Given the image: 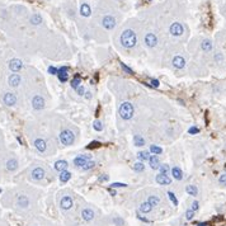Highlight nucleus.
Instances as JSON below:
<instances>
[{"label": "nucleus", "instance_id": "nucleus-1", "mask_svg": "<svg viewBox=\"0 0 226 226\" xmlns=\"http://www.w3.org/2000/svg\"><path fill=\"white\" fill-rule=\"evenodd\" d=\"M121 43L126 48H132L137 43V37L136 33L132 29H126L121 34Z\"/></svg>", "mask_w": 226, "mask_h": 226}, {"label": "nucleus", "instance_id": "nucleus-2", "mask_svg": "<svg viewBox=\"0 0 226 226\" xmlns=\"http://www.w3.org/2000/svg\"><path fill=\"white\" fill-rule=\"evenodd\" d=\"M134 112H135L134 106H132V103H130V102H123L120 106V109H118L120 116L123 120H131L134 117Z\"/></svg>", "mask_w": 226, "mask_h": 226}, {"label": "nucleus", "instance_id": "nucleus-3", "mask_svg": "<svg viewBox=\"0 0 226 226\" xmlns=\"http://www.w3.org/2000/svg\"><path fill=\"white\" fill-rule=\"evenodd\" d=\"M75 137H74V134L71 132L70 130H64L61 131V134H60V141L62 145L65 146H70L72 142H74Z\"/></svg>", "mask_w": 226, "mask_h": 226}, {"label": "nucleus", "instance_id": "nucleus-4", "mask_svg": "<svg viewBox=\"0 0 226 226\" xmlns=\"http://www.w3.org/2000/svg\"><path fill=\"white\" fill-rule=\"evenodd\" d=\"M29 204H31V201H29L28 196H26V194H19L15 199V206L18 207V209L26 210V209L29 207Z\"/></svg>", "mask_w": 226, "mask_h": 226}, {"label": "nucleus", "instance_id": "nucleus-5", "mask_svg": "<svg viewBox=\"0 0 226 226\" xmlns=\"http://www.w3.org/2000/svg\"><path fill=\"white\" fill-rule=\"evenodd\" d=\"M17 101H18L17 96H15L14 93H12V91H7V93L3 94V103H4L5 106H8V107L15 106V104H17Z\"/></svg>", "mask_w": 226, "mask_h": 226}, {"label": "nucleus", "instance_id": "nucleus-6", "mask_svg": "<svg viewBox=\"0 0 226 226\" xmlns=\"http://www.w3.org/2000/svg\"><path fill=\"white\" fill-rule=\"evenodd\" d=\"M32 107H33V109H36V111L43 109V107H45V99H43V97H42V96H38V94H36V96L32 98Z\"/></svg>", "mask_w": 226, "mask_h": 226}, {"label": "nucleus", "instance_id": "nucleus-7", "mask_svg": "<svg viewBox=\"0 0 226 226\" xmlns=\"http://www.w3.org/2000/svg\"><path fill=\"white\" fill-rule=\"evenodd\" d=\"M8 84H9L10 88H18V86L22 84V78H21V75L18 74V72L12 74L8 78Z\"/></svg>", "mask_w": 226, "mask_h": 226}, {"label": "nucleus", "instance_id": "nucleus-8", "mask_svg": "<svg viewBox=\"0 0 226 226\" xmlns=\"http://www.w3.org/2000/svg\"><path fill=\"white\" fill-rule=\"evenodd\" d=\"M45 174H46V172H45V169L43 168H41V166H37V168H34L33 170L31 172V178L33 179V180H42L43 178H45Z\"/></svg>", "mask_w": 226, "mask_h": 226}, {"label": "nucleus", "instance_id": "nucleus-9", "mask_svg": "<svg viewBox=\"0 0 226 226\" xmlns=\"http://www.w3.org/2000/svg\"><path fill=\"white\" fill-rule=\"evenodd\" d=\"M9 66V70L12 72H19L22 69H23V62L19 60V59H12L8 64Z\"/></svg>", "mask_w": 226, "mask_h": 226}, {"label": "nucleus", "instance_id": "nucleus-10", "mask_svg": "<svg viewBox=\"0 0 226 226\" xmlns=\"http://www.w3.org/2000/svg\"><path fill=\"white\" fill-rule=\"evenodd\" d=\"M169 32H170V34L172 36H175V37H179V36H182L183 34V32H184V28H183V26L180 24V23H173L172 26H170V28H169Z\"/></svg>", "mask_w": 226, "mask_h": 226}, {"label": "nucleus", "instance_id": "nucleus-11", "mask_svg": "<svg viewBox=\"0 0 226 226\" xmlns=\"http://www.w3.org/2000/svg\"><path fill=\"white\" fill-rule=\"evenodd\" d=\"M102 24H103V27H104L106 29L111 31V29H113V28L116 27V19H115L113 17H111V15H107V17L103 18Z\"/></svg>", "mask_w": 226, "mask_h": 226}, {"label": "nucleus", "instance_id": "nucleus-12", "mask_svg": "<svg viewBox=\"0 0 226 226\" xmlns=\"http://www.w3.org/2000/svg\"><path fill=\"white\" fill-rule=\"evenodd\" d=\"M18 166H19V163H18V160L15 158H9L7 160V163H5V169L8 172H10V173L15 172L18 169Z\"/></svg>", "mask_w": 226, "mask_h": 226}, {"label": "nucleus", "instance_id": "nucleus-13", "mask_svg": "<svg viewBox=\"0 0 226 226\" xmlns=\"http://www.w3.org/2000/svg\"><path fill=\"white\" fill-rule=\"evenodd\" d=\"M145 43H146V46L150 47V48L155 47V46L158 45V37H156L154 33H147V34L145 36Z\"/></svg>", "mask_w": 226, "mask_h": 226}, {"label": "nucleus", "instance_id": "nucleus-14", "mask_svg": "<svg viewBox=\"0 0 226 226\" xmlns=\"http://www.w3.org/2000/svg\"><path fill=\"white\" fill-rule=\"evenodd\" d=\"M33 145H34V147H36L37 151H40V153H45L46 150H47V142H46L43 139H41V137L36 139V140L33 141Z\"/></svg>", "mask_w": 226, "mask_h": 226}, {"label": "nucleus", "instance_id": "nucleus-15", "mask_svg": "<svg viewBox=\"0 0 226 226\" xmlns=\"http://www.w3.org/2000/svg\"><path fill=\"white\" fill-rule=\"evenodd\" d=\"M67 71H69V67H67V66H61V67L59 69L57 78H59V80H60L61 83H66V81L69 80V74H67Z\"/></svg>", "mask_w": 226, "mask_h": 226}, {"label": "nucleus", "instance_id": "nucleus-16", "mask_svg": "<svg viewBox=\"0 0 226 226\" xmlns=\"http://www.w3.org/2000/svg\"><path fill=\"white\" fill-rule=\"evenodd\" d=\"M89 160H90V156H89V155H79V156H76V158L74 159V164L81 169Z\"/></svg>", "mask_w": 226, "mask_h": 226}, {"label": "nucleus", "instance_id": "nucleus-17", "mask_svg": "<svg viewBox=\"0 0 226 226\" xmlns=\"http://www.w3.org/2000/svg\"><path fill=\"white\" fill-rule=\"evenodd\" d=\"M72 198L70 197V196H65V197H62L61 198V201H60V206H61V209L62 210H70L71 207H72Z\"/></svg>", "mask_w": 226, "mask_h": 226}, {"label": "nucleus", "instance_id": "nucleus-18", "mask_svg": "<svg viewBox=\"0 0 226 226\" xmlns=\"http://www.w3.org/2000/svg\"><path fill=\"white\" fill-rule=\"evenodd\" d=\"M156 182L160 184V185H169L172 183V179L169 178L168 175H165V174H158L156 175Z\"/></svg>", "mask_w": 226, "mask_h": 226}, {"label": "nucleus", "instance_id": "nucleus-19", "mask_svg": "<svg viewBox=\"0 0 226 226\" xmlns=\"http://www.w3.org/2000/svg\"><path fill=\"white\" fill-rule=\"evenodd\" d=\"M173 66L175 69H183L185 66V60L182 57V56H175L173 59Z\"/></svg>", "mask_w": 226, "mask_h": 226}, {"label": "nucleus", "instance_id": "nucleus-20", "mask_svg": "<svg viewBox=\"0 0 226 226\" xmlns=\"http://www.w3.org/2000/svg\"><path fill=\"white\" fill-rule=\"evenodd\" d=\"M81 217H83V220H85V221H91V220L94 219V211L90 210V209H84V210L81 211Z\"/></svg>", "mask_w": 226, "mask_h": 226}, {"label": "nucleus", "instance_id": "nucleus-21", "mask_svg": "<svg viewBox=\"0 0 226 226\" xmlns=\"http://www.w3.org/2000/svg\"><path fill=\"white\" fill-rule=\"evenodd\" d=\"M69 166V164H67V161L66 160H57L55 163V169L57 172H64V170H66V168Z\"/></svg>", "mask_w": 226, "mask_h": 226}, {"label": "nucleus", "instance_id": "nucleus-22", "mask_svg": "<svg viewBox=\"0 0 226 226\" xmlns=\"http://www.w3.org/2000/svg\"><path fill=\"white\" fill-rule=\"evenodd\" d=\"M149 164H150V168H151V169H159V166H160L159 158H158L156 155H150V158H149Z\"/></svg>", "mask_w": 226, "mask_h": 226}, {"label": "nucleus", "instance_id": "nucleus-23", "mask_svg": "<svg viewBox=\"0 0 226 226\" xmlns=\"http://www.w3.org/2000/svg\"><path fill=\"white\" fill-rule=\"evenodd\" d=\"M172 175L174 177V179L182 180V179H183V172H182V169L178 168V166H174V168L172 169Z\"/></svg>", "mask_w": 226, "mask_h": 226}, {"label": "nucleus", "instance_id": "nucleus-24", "mask_svg": "<svg viewBox=\"0 0 226 226\" xmlns=\"http://www.w3.org/2000/svg\"><path fill=\"white\" fill-rule=\"evenodd\" d=\"M151 210H153V206L150 204L147 201H146V202H142V203L140 204V211H141L142 214H149Z\"/></svg>", "mask_w": 226, "mask_h": 226}, {"label": "nucleus", "instance_id": "nucleus-25", "mask_svg": "<svg viewBox=\"0 0 226 226\" xmlns=\"http://www.w3.org/2000/svg\"><path fill=\"white\" fill-rule=\"evenodd\" d=\"M29 22H31L33 26H40V24L42 23V17H41L40 14H33V15L31 17Z\"/></svg>", "mask_w": 226, "mask_h": 226}, {"label": "nucleus", "instance_id": "nucleus-26", "mask_svg": "<svg viewBox=\"0 0 226 226\" xmlns=\"http://www.w3.org/2000/svg\"><path fill=\"white\" fill-rule=\"evenodd\" d=\"M201 47H202L203 51L210 52V51L212 50V42H211L210 40H203L202 43H201Z\"/></svg>", "mask_w": 226, "mask_h": 226}, {"label": "nucleus", "instance_id": "nucleus-27", "mask_svg": "<svg viewBox=\"0 0 226 226\" xmlns=\"http://www.w3.org/2000/svg\"><path fill=\"white\" fill-rule=\"evenodd\" d=\"M185 192L189 194V196H197V193H198V189H197V187L196 185H192V184H189V185H187L185 187Z\"/></svg>", "mask_w": 226, "mask_h": 226}, {"label": "nucleus", "instance_id": "nucleus-28", "mask_svg": "<svg viewBox=\"0 0 226 226\" xmlns=\"http://www.w3.org/2000/svg\"><path fill=\"white\" fill-rule=\"evenodd\" d=\"M80 14H81L83 17H89V15L91 14L90 7H89L88 4H83V5L80 7Z\"/></svg>", "mask_w": 226, "mask_h": 226}, {"label": "nucleus", "instance_id": "nucleus-29", "mask_svg": "<svg viewBox=\"0 0 226 226\" xmlns=\"http://www.w3.org/2000/svg\"><path fill=\"white\" fill-rule=\"evenodd\" d=\"M81 85V79H80V75H76L72 80H71V88L76 90L79 86Z\"/></svg>", "mask_w": 226, "mask_h": 226}, {"label": "nucleus", "instance_id": "nucleus-30", "mask_svg": "<svg viewBox=\"0 0 226 226\" xmlns=\"http://www.w3.org/2000/svg\"><path fill=\"white\" fill-rule=\"evenodd\" d=\"M134 144L136 145V146H144L145 145V140H144V137L142 136H140V135H135L134 136Z\"/></svg>", "mask_w": 226, "mask_h": 226}, {"label": "nucleus", "instance_id": "nucleus-31", "mask_svg": "<svg viewBox=\"0 0 226 226\" xmlns=\"http://www.w3.org/2000/svg\"><path fill=\"white\" fill-rule=\"evenodd\" d=\"M70 178H71V173H70V172L64 170V172H61V173H60V180H61L62 183H66Z\"/></svg>", "mask_w": 226, "mask_h": 226}, {"label": "nucleus", "instance_id": "nucleus-32", "mask_svg": "<svg viewBox=\"0 0 226 226\" xmlns=\"http://www.w3.org/2000/svg\"><path fill=\"white\" fill-rule=\"evenodd\" d=\"M147 202H149L150 204H151V206L154 207V206H158V204H159V202H160V198H159L158 196H150V197L147 198Z\"/></svg>", "mask_w": 226, "mask_h": 226}, {"label": "nucleus", "instance_id": "nucleus-33", "mask_svg": "<svg viewBox=\"0 0 226 226\" xmlns=\"http://www.w3.org/2000/svg\"><path fill=\"white\" fill-rule=\"evenodd\" d=\"M150 151H151L154 155H160L163 153V149L160 146H158V145H151L150 146Z\"/></svg>", "mask_w": 226, "mask_h": 226}, {"label": "nucleus", "instance_id": "nucleus-34", "mask_svg": "<svg viewBox=\"0 0 226 226\" xmlns=\"http://www.w3.org/2000/svg\"><path fill=\"white\" fill-rule=\"evenodd\" d=\"M134 170L137 172V173L144 172V170H145V165H144V163H142V161H139V163L134 164Z\"/></svg>", "mask_w": 226, "mask_h": 226}, {"label": "nucleus", "instance_id": "nucleus-35", "mask_svg": "<svg viewBox=\"0 0 226 226\" xmlns=\"http://www.w3.org/2000/svg\"><path fill=\"white\" fill-rule=\"evenodd\" d=\"M137 158L144 163V161H146V160H149V158H150V155H149V153L147 151H140L139 154H137Z\"/></svg>", "mask_w": 226, "mask_h": 226}, {"label": "nucleus", "instance_id": "nucleus-36", "mask_svg": "<svg viewBox=\"0 0 226 226\" xmlns=\"http://www.w3.org/2000/svg\"><path fill=\"white\" fill-rule=\"evenodd\" d=\"M159 169H160V174H165V175H168V173H169V165H168V164H163V165H160V166H159Z\"/></svg>", "mask_w": 226, "mask_h": 226}, {"label": "nucleus", "instance_id": "nucleus-37", "mask_svg": "<svg viewBox=\"0 0 226 226\" xmlns=\"http://www.w3.org/2000/svg\"><path fill=\"white\" fill-rule=\"evenodd\" d=\"M93 127H94V130H96V131H102L103 130V123L101 121H96L93 123Z\"/></svg>", "mask_w": 226, "mask_h": 226}, {"label": "nucleus", "instance_id": "nucleus-38", "mask_svg": "<svg viewBox=\"0 0 226 226\" xmlns=\"http://www.w3.org/2000/svg\"><path fill=\"white\" fill-rule=\"evenodd\" d=\"M168 196H169V198H170V201L173 202L174 206H178V199H177V197H175V194L173 192H168Z\"/></svg>", "mask_w": 226, "mask_h": 226}, {"label": "nucleus", "instance_id": "nucleus-39", "mask_svg": "<svg viewBox=\"0 0 226 226\" xmlns=\"http://www.w3.org/2000/svg\"><path fill=\"white\" fill-rule=\"evenodd\" d=\"M101 145H102V144H101L99 141H91L86 147H88V149H97V147H101Z\"/></svg>", "mask_w": 226, "mask_h": 226}, {"label": "nucleus", "instance_id": "nucleus-40", "mask_svg": "<svg viewBox=\"0 0 226 226\" xmlns=\"http://www.w3.org/2000/svg\"><path fill=\"white\" fill-rule=\"evenodd\" d=\"M94 165H96V163H94V161H91V160H89V161H88V163H86V164H85V165H84L81 169H83V170H89V169H91Z\"/></svg>", "mask_w": 226, "mask_h": 226}, {"label": "nucleus", "instance_id": "nucleus-41", "mask_svg": "<svg viewBox=\"0 0 226 226\" xmlns=\"http://www.w3.org/2000/svg\"><path fill=\"white\" fill-rule=\"evenodd\" d=\"M193 216H194V211H192V210H187V212H185V219H187L188 221H191V220L193 219Z\"/></svg>", "mask_w": 226, "mask_h": 226}, {"label": "nucleus", "instance_id": "nucleus-42", "mask_svg": "<svg viewBox=\"0 0 226 226\" xmlns=\"http://www.w3.org/2000/svg\"><path fill=\"white\" fill-rule=\"evenodd\" d=\"M188 134L189 135H196V134H199V128L198 127H191L189 130H188Z\"/></svg>", "mask_w": 226, "mask_h": 226}, {"label": "nucleus", "instance_id": "nucleus-43", "mask_svg": "<svg viewBox=\"0 0 226 226\" xmlns=\"http://www.w3.org/2000/svg\"><path fill=\"white\" fill-rule=\"evenodd\" d=\"M121 67H122L127 74H134V70L131 69V67H128V66H127L126 64H123V62H121Z\"/></svg>", "mask_w": 226, "mask_h": 226}, {"label": "nucleus", "instance_id": "nucleus-44", "mask_svg": "<svg viewBox=\"0 0 226 226\" xmlns=\"http://www.w3.org/2000/svg\"><path fill=\"white\" fill-rule=\"evenodd\" d=\"M121 187H127V184L126 183H118V182L111 184V188H121Z\"/></svg>", "mask_w": 226, "mask_h": 226}, {"label": "nucleus", "instance_id": "nucleus-45", "mask_svg": "<svg viewBox=\"0 0 226 226\" xmlns=\"http://www.w3.org/2000/svg\"><path fill=\"white\" fill-rule=\"evenodd\" d=\"M198 209H199V203H198L197 201H193V202H192V207H191V210L196 212Z\"/></svg>", "mask_w": 226, "mask_h": 226}, {"label": "nucleus", "instance_id": "nucleus-46", "mask_svg": "<svg viewBox=\"0 0 226 226\" xmlns=\"http://www.w3.org/2000/svg\"><path fill=\"white\" fill-rule=\"evenodd\" d=\"M48 72H50V74H52V75H57L59 69H56L55 66H50V67H48Z\"/></svg>", "mask_w": 226, "mask_h": 226}, {"label": "nucleus", "instance_id": "nucleus-47", "mask_svg": "<svg viewBox=\"0 0 226 226\" xmlns=\"http://www.w3.org/2000/svg\"><path fill=\"white\" fill-rule=\"evenodd\" d=\"M150 83H151V85H150V86H153V88H159V85H160L159 80H156V79H151V80H150Z\"/></svg>", "mask_w": 226, "mask_h": 226}, {"label": "nucleus", "instance_id": "nucleus-48", "mask_svg": "<svg viewBox=\"0 0 226 226\" xmlns=\"http://www.w3.org/2000/svg\"><path fill=\"white\" fill-rule=\"evenodd\" d=\"M113 222H115L117 226H122V225H123V220H122V219H120V217L113 219Z\"/></svg>", "mask_w": 226, "mask_h": 226}, {"label": "nucleus", "instance_id": "nucleus-49", "mask_svg": "<svg viewBox=\"0 0 226 226\" xmlns=\"http://www.w3.org/2000/svg\"><path fill=\"white\" fill-rule=\"evenodd\" d=\"M76 91H78V94H79V96H84L85 89H84V86H83V85H80V86L76 89Z\"/></svg>", "mask_w": 226, "mask_h": 226}, {"label": "nucleus", "instance_id": "nucleus-50", "mask_svg": "<svg viewBox=\"0 0 226 226\" xmlns=\"http://www.w3.org/2000/svg\"><path fill=\"white\" fill-rule=\"evenodd\" d=\"M219 180H220V183H222V184H225V185H226V173H225V174H222V175L220 177V179H219Z\"/></svg>", "mask_w": 226, "mask_h": 226}, {"label": "nucleus", "instance_id": "nucleus-51", "mask_svg": "<svg viewBox=\"0 0 226 226\" xmlns=\"http://www.w3.org/2000/svg\"><path fill=\"white\" fill-rule=\"evenodd\" d=\"M215 60H216V61H217V62H219V61H221V60H222V55H221V53H220V52H217V53H216V55H215Z\"/></svg>", "mask_w": 226, "mask_h": 226}, {"label": "nucleus", "instance_id": "nucleus-52", "mask_svg": "<svg viewBox=\"0 0 226 226\" xmlns=\"http://www.w3.org/2000/svg\"><path fill=\"white\" fill-rule=\"evenodd\" d=\"M108 192L111 193V196H116V191H115V188H108Z\"/></svg>", "mask_w": 226, "mask_h": 226}, {"label": "nucleus", "instance_id": "nucleus-53", "mask_svg": "<svg viewBox=\"0 0 226 226\" xmlns=\"http://www.w3.org/2000/svg\"><path fill=\"white\" fill-rule=\"evenodd\" d=\"M106 180H108V175H104V177L99 178V182H106Z\"/></svg>", "mask_w": 226, "mask_h": 226}, {"label": "nucleus", "instance_id": "nucleus-54", "mask_svg": "<svg viewBox=\"0 0 226 226\" xmlns=\"http://www.w3.org/2000/svg\"><path fill=\"white\" fill-rule=\"evenodd\" d=\"M137 217H139L140 220H144L145 222H149V220H147V219H145V217H142V216H140V214H137Z\"/></svg>", "mask_w": 226, "mask_h": 226}, {"label": "nucleus", "instance_id": "nucleus-55", "mask_svg": "<svg viewBox=\"0 0 226 226\" xmlns=\"http://www.w3.org/2000/svg\"><path fill=\"white\" fill-rule=\"evenodd\" d=\"M197 226H207V224H204V222H199V224H197Z\"/></svg>", "mask_w": 226, "mask_h": 226}, {"label": "nucleus", "instance_id": "nucleus-56", "mask_svg": "<svg viewBox=\"0 0 226 226\" xmlns=\"http://www.w3.org/2000/svg\"><path fill=\"white\" fill-rule=\"evenodd\" d=\"M149 2H151V0H149Z\"/></svg>", "mask_w": 226, "mask_h": 226}]
</instances>
